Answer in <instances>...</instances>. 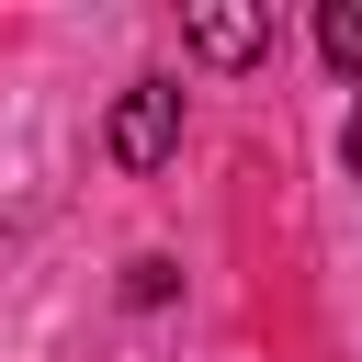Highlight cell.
Instances as JSON below:
<instances>
[{
  "label": "cell",
  "instance_id": "2",
  "mask_svg": "<svg viewBox=\"0 0 362 362\" xmlns=\"http://www.w3.org/2000/svg\"><path fill=\"white\" fill-rule=\"evenodd\" d=\"M260 45H272V11H260V0H238V11H192V57H204V68H249Z\"/></svg>",
  "mask_w": 362,
  "mask_h": 362
},
{
  "label": "cell",
  "instance_id": "3",
  "mask_svg": "<svg viewBox=\"0 0 362 362\" xmlns=\"http://www.w3.org/2000/svg\"><path fill=\"white\" fill-rule=\"evenodd\" d=\"M317 45H328L339 79H362V0H328V11H317Z\"/></svg>",
  "mask_w": 362,
  "mask_h": 362
},
{
  "label": "cell",
  "instance_id": "4",
  "mask_svg": "<svg viewBox=\"0 0 362 362\" xmlns=\"http://www.w3.org/2000/svg\"><path fill=\"white\" fill-rule=\"evenodd\" d=\"M351 181H362V102H351Z\"/></svg>",
  "mask_w": 362,
  "mask_h": 362
},
{
  "label": "cell",
  "instance_id": "1",
  "mask_svg": "<svg viewBox=\"0 0 362 362\" xmlns=\"http://www.w3.org/2000/svg\"><path fill=\"white\" fill-rule=\"evenodd\" d=\"M170 147H181V79H124V102H113V170H170Z\"/></svg>",
  "mask_w": 362,
  "mask_h": 362
}]
</instances>
